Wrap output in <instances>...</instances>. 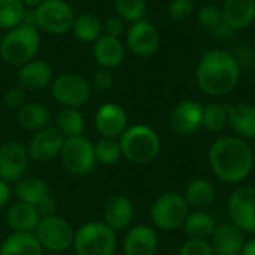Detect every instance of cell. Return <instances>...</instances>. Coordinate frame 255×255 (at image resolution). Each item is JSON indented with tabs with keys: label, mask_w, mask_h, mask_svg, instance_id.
I'll list each match as a JSON object with an SVG mask.
<instances>
[{
	"label": "cell",
	"mask_w": 255,
	"mask_h": 255,
	"mask_svg": "<svg viewBox=\"0 0 255 255\" xmlns=\"http://www.w3.org/2000/svg\"><path fill=\"white\" fill-rule=\"evenodd\" d=\"M208 160L214 175L226 184L244 182L254 169L253 148L238 136H226L215 140L209 149Z\"/></svg>",
	"instance_id": "1"
},
{
	"label": "cell",
	"mask_w": 255,
	"mask_h": 255,
	"mask_svg": "<svg viewBox=\"0 0 255 255\" xmlns=\"http://www.w3.org/2000/svg\"><path fill=\"white\" fill-rule=\"evenodd\" d=\"M241 78V66L238 58L221 49L206 52L197 66L196 79L199 88L214 97L232 93Z\"/></svg>",
	"instance_id": "2"
},
{
	"label": "cell",
	"mask_w": 255,
	"mask_h": 255,
	"mask_svg": "<svg viewBox=\"0 0 255 255\" xmlns=\"http://www.w3.org/2000/svg\"><path fill=\"white\" fill-rule=\"evenodd\" d=\"M39 49V30L28 24H19L3 33L0 42V58L6 64L18 69L30 60L36 58Z\"/></svg>",
	"instance_id": "3"
},
{
	"label": "cell",
	"mask_w": 255,
	"mask_h": 255,
	"mask_svg": "<svg viewBox=\"0 0 255 255\" xmlns=\"http://www.w3.org/2000/svg\"><path fill=\"white\" fill-rule=\"evenodd\" d=\"M118 140L123 157L134 164H148L154 161L161 151L160 136L154 128L145 124L128 126Z\"/></svg>",
	"instance_id": "4"
},
{
	"label": "cell",
	"mask_w": 255,
	"mask_h": 255,
	"mask_svg": "<svg viewBox=\"0 0 255 255\" xmlns=\"http://www.w3.org/2000/svg\"><path fill=\"white\" fill-rule=\"evenodd\" d=\"M117 232L105 221H90L75 232L73 251L76 255H114Z\"/></svg>",
	"instance_id": "5"
},
{
	"label": "cell",
	"mask_w": 255,
	"mask_h": 255,
	"mask_svg": "<svg viewBox=\"0 0 255 255\" xmlns=\"http://www.w3.org/2000/svg\"><path fill=\"white\" fill-rule=\"evenodd\" d=\"M190 214V206L184 196L169 191L158 196L151 206V221L163 232H173L184 226Z\"/></svg>",
	"instance_id": "6"
},
{
	"label": "cell",
	"mask_w": 255,
	"mask_h": 255,
	"mask_svg": "<svg viewBox=\"0 0 255 255\" xmlns=\"http://www.w3.org/2000/svg\"><path fill=\"white\" fill-rule=\"evenodd\" d=\"M63 167L73 176H85L96 167L94 143L84 134L64 137V143L60 152Z\"/></svg>",
	"instance_id": "7"
},
{
	"label": "cell",
	"mask_w": 255,
	"mask_h": 255,
	"mask_svg": "<svg viewBox=\"0 0 255 255\" xmlns=\"http://www.w3.org/2000/svg\"><path fill=\"white\" fill-rule=\"evenodd\" d=\"M75 232V227L66 218L60 215H52L40 218L34 235L43 251L66 253L73 247Z\"/></svg>",
	"instance_id": "8"
},
{
	"label": "cell",
	"mask_w": 255,
	"mask_h": 255,
	"mask_svg": "<svg viewBox=\"0 0 255 255\" xmlns=\"http://www.w3.org/2000/svg\"><path fill=\"white\" fill-rule=\"evenodd\" d=\"M36 27L48 34H66L75 22L73 7L66 0H45L34 9Z\"/></svg>",
	"instance_id": "9"
},
{
	"label": "cell",
	"mask_w": 255,
	"mask_h": 255,
	"mask_svg": "<svg viewBox=\"0 0 255 255\" xmlns=\"http://www.w3.org/2000/svg\"><path fill=\"white\" fill-rule=\"evenodd\" d=\"M52 99L63 108H76L79 109L88 103L91 97V84L75 73H61L55 76L49 85Z\"/></svg>",
	"instance_id": "10"
},
{
	"label": "cell",
	"mask_w": 255,
	"mask_h": 255,
	"mask_svg": "<svg viewBox=\"0 0 255 255\" xmlns=\"http://www.w3.org/2000/svg\"><path fill=\"white\" fill-rule=\"evenodd\" d=\"M30 155L27 146L19 140H7L0 145V179L16 184L24 178Z\"/></svg>",
	"instance_id": "11"
},
{
	"label": "cell",
	"mask_w": 255,
	"mask_h": 255,
	"mask_svg": "<svg viewBox=\"0 0 255 255\" xmlns=\"http://www.w3.org/2000/svg\"><path fill=\"white\" fill-rule=\"evenodd\" d=\"M229 217L244 233H255V187L245 185L233 191L229 199Z\"/></svg>",
	"instance_id": "12"
},
{
	"label": "cell",
	"mask_w": 255,
	"mask_h": 255,
	"mask_svg": "<svg viewBox=\"0 0 255 255\" xmlns=\"http://www.w3.org/2000/svg\"><path fill=\"white\" fill-rule=\"evenodd\" d=\"M126 42L128 49L134 55L145 58L154 55L158 51L161 37L152 22L140 19L128 27V30L126 31Z\"/></svg>",
	"instance_id": "13"
},
{
	"label": "cell",
	"mask_w": 255,
	"mask_h": 255,
	"mask_svg": "<svg viewBox=\"0 0 255 255\" xmlns=\"http://www.w3.org/2000/svg\"><path fill=\"white\" fill-rule=\"evenodd\" d=\"M64 143V136L54 127L48 126L39 131H34L27 149L28 155L36 163H49L60 157Z\"/></svg>",
	"instance_id": "14"
},
{
	"label": "cell",
	"mask_w": 255,
	"mask_h": 255,
	"mask_svg": "<svg viewBox=\"0 0 255 255\" xmlns=\"http://www.w3.org/2000/svg\"><path fill=\"white\" fill-rule=\"evenodd\" d=\"M94 126L102 137L120 139L128 127V117L126 109L118 103H103L94 114Z\"/></svg>",
	"instance_id": "15"
},
{
	"label": "cell",
	"mask_w": 255,
	"mask_h": 255,
	"mask_svg": "<svg viewBox=\"0 0 255 255\" xmlns=\"http://www.w3.org/2000/svg\"><path fill=\"white\" fill-rule=\"evenodd\" d=\"M202 118L203 105L194 100H185L172 109L169 126L179 136H191L202 127Z\"/></svg>",
	"instance_id": "16"
},
{
	"label": "cell",
	"mask_w": 255,
	"mask_h": 255,
	"mask_svg": "<svg viewBox=\"0 0 255 255\" xmlns=\"http://www.w3.org/2000/svg\"><path fill=\"white\" fill-rule=\"evenodd\" d=\"M16 79L18 85L22 87L25 91H40L51 85L54 79V70L48 61L33 58L18 67Z\"/></svg>",
	"instance_id": "17"
},
{
	"label": "cell",
	"mask_w": 255,
	"mask_h": 255,
	"mask_svg": "<svg viewBox=\"0 0 255 255\" xmlns=\"http://www.w3.org/2000/svg\"><path fill=\"white\" fill-rule=\"evenodd\" d=\"M157 250L158 236L149 226L131 227L123 241V251L126 255H155Z\"/></svg>",
	"instance_id": "18"
},
{
	"label": "cell",
	"mask_w": 255,
	"mask_h": 255,
	"mask_svg": "<svg viewBox=\"0 0 255 255\" xmlns=\"http://www.w3.org/2000/svg\"><path fill=\"white\" fill-rule=\"evenodd\" d=\"M134 218V205L127 196H112L103 209V221L114 230H127Z\"/></svg>",
	"instance_id": "19"
},
{
	"label": "cell",
	"mask_w": 255,
	"mask_h": 255,
	"mask_svg": "<svg viewBox=\"0 0 255 255\" xmlns=\"http://www.w3.org/2000/svg\"><path fill=\"white\" fill-rule=\"evenodd\" d=\"M244 245V232L232 223L217 226L211 236V247L215 255H241Z\"/></svg>",
	"instance_id": "20"
},
{
	"label": "cell",
	"mask_w": 255,
	"mask_h": 255,
	"mask_svg": "<svg viewBox=\"0 0 255 255\" xmlns=\"http://www.w3.org/2000/svg\"><path fill=\"white\" fill-rule=\"evenodd\" d=\"M124 45L121 39H115L102 34L93 43V57L96 63L103 69H115L124 61Z\"/></svg>",
	"instance_id": "21"
},
{
	"label": "cell",
	"mask_w": 255,
	"mask_h": 255,
	"mask_svg": "<svg viewBox=\"0 0 255 255\" xmlns=\"http://www.w3.org/2000/svg\"><path fill=\"white\" fill-rule=\"evenodd\" d=\"M229 114V126L244 140L255 139V106L250 103L226 105Z\"/></svg>",
	"instance_id": "22"
},
{
	"label": "cell",
	"mask_w": 255,
	"mask_h": 255,
	"mask_svg": "<svg viewBox=\"0 0 255 255\" xmlns=\"http://www.w3.org/2000/svg\"><path fill=\"white\" fill-rule=\"evenodd\" d=\"M39 221H40V215L36 206L24 202L13 203L6 214V223L12 232L34 233L36 227L39 226Z\"/></svg>",
	"instance_id": "23"
},
{
	"label": "cell",
	"mask_w": 255,
	"mask_h": 255,
	"mask_svg": "<svg viewBox=\"0 0 255 255\" xmlns=\"http://www.w3.org/2000/svg\"><path fill=\"white\" fill-rule=\"evenodd\" d=\"M221 9L224 21L235 31L250 27L255 21V0H226Z\"/></svg>",
	"instance_id": "24"
},
{
	"label": "cell",
	"mask_w": 255,
	"mask_h": 255,
	"mask_svg": "<svg viewBox=\"0 0 255 255\" xmlns=\"http://www.w3.org/2000/svg\"><path fill=\"white\" fill-rule=\"evenodd\" d=\"M0 255H43L34 233L12 232L0 245Z\"/></svg>",
	"instance_id": "25"
},
{
	"label": "cell",
	"mask_w": 255,
	"mask_h": 255,
	"mask_svg": "<svg viewBox=\"0 0 255 255\" xmlns=\"http://www.w3.org/2000/svg\"><path fill=\"white\" fill-rule=\"evenodd\" d=\"M16 121L18 124L30 131H39L49 126L51 114L49 111L37 102H25L16 111Z\"/></svg>",
	"instance_id": "26"
},
{
	"label": "cell",
	"mask_w": 255,
	"mask_h": 255,
	"mask_svg": "<svg viewBox=\"0 0 255 255\" xmlns=\"http://www.w3.org/2000/svg\"><path fill=\"white\" fill-rule=\"evenodd\" d=\"M215 187L211 181L205 178H196L188 182L184 193V199L190 208L200 211L215 200Z\"/></svg>",
	"instance_id": "27"
},
{
	"label": "cell",
	"mask_w": 255,
	"mask_h": 255,
	"mask_svg": "<svg viewBox=\"0 0 255 255\" xmlns=\"http://www.w3.org/2000/svg\"><path fill=\"white\" fill-rule=\"evenodd\" d=\"M72 33L79 42L94 43L103 34V22L94 13L85 12V13L76 15L73 27H72Z\"/></svg>",
	"instance_id": "28"
},
{
	"label": "cell",
	"mask_w": 255,
	"mask_h": 255,
	"mask_svg": "<svg viewBox=\"0 0 255 255\" xmlns=\"http://www.w3.org/2000/svg\"><path fill=\"white\" fill-rule=\"evenodd\" d=\"M18 202H24L36 206L45 196L51 194L48 184L40 178H22L15 184L13 188Z\"/></svg>",
	"instance_id": "29"
},
{
	"label": "cell",
	"mask_w": 255,
	"mask_h": 255,
	"mask_svg": "<svg viewBox=\"0 0 255 255\" xmlns=\"http://www.w3.org/2000/svg\"><path fill=\"white\" fill-rule=\"evenodd\" d=\"M215 227H217L215 220L203 211L190 212L182 226L188 239H200V241L209 239L215 232Z\"/></svg>",
	"instance_id": "30"
},
{
	"label": "cell",
	"mask_w": 255,
	"mask_h": 255,
	"mask_svg": "<svg viewBox=\"0 0 255 255\" xmlns=\"http://www.w3.org/2000/svg\"><path fill=\"white\" fill-rule=\"evenodd\" d=\"M64 137L81 136L85 130V118L76 108H63L55 117L54 126Z\"/></svg>",
	"instance_id": "31"
},
{
	"label": "cell",
	"mask_w": 255,
	"mask_h": 255,
	"mask_svg": "<svg viewBox=\"0 0 255 255\" xmlns=\"http://www.w3.org/2000/svg\"><path fill=\"white\" fill-rule=\"evenodd\" d=\"M25 6L21 0H0V30H10L22 24Z\"/></svg>",
	"instance_id": "32"
},
{
	"label": "cell",
	"mask_w": 255,
	"mask_h": 255,
	"mask_svg": "<svg viewBox=\"0 0 255 255\" xmlns=\"http://www.w3.org/2000/svg\"><path fill=\"white\" fill-rule=\"evenodd\" d=\"M229 126V114L226 105L218 103H209L203 106V118H202V127H205L209 131H221Z\"/></svg>",
	"instance_id": "33"
},
{
	"label": "cell",
	"mask_w": 255,
	"mask_h": 255,
	"mask_svg": "<svg viewBox=\"0 0 255 255\" xmlns=\"http://www.w3.org/2000/svg\"><path fill=\"white\" fill-rule=\"evenodd\" d=\"M94 154H96V161L99 164H103V166L117 164L118 160L123 157L120 140L111 139V137H102L94 145Z\"/></svg>",
	"instance_id": "34"
},
{
	"label": "cell",
	"mask_w": 255,
	"mask_h": 255,
	"mask_svg": "<svg viewBox=\"0 0 255 255\" xmlns=\"http://www.w3.org/2000/svg\"><path fill=\"white\" fill-rule=\"evenodd\" d=\"M115 12L124 22H137L146 13L145 0H115Z\"/></svg>",
	"instance_id": "35"
},
{
	"label": "cell",
	"mask_w": 255,
	"mask_h": 255,
	"mask_svg": "<svg viewBox=\"0 0 255 255\" xmlns=\"http://www.w3.org/2000/svg\"><path fill=\"white\" fill-rule=\"evenodd\" d=\"M197 19H199L202 27H205L214 33L224 22L223 9L217 4H212V3L203 4L197 12Z\"/></svg>",
	"instance_id": "36"
},
{
	"label": "cell",
	"mask_w": 255,
	"mask_h": 255,
	"mask_svg": "<svg viewBox=\"0 0 255 255\" xmlns=\"http://www.w3.org/2000/svg\"><path fill=\"white\" fill-rule=\"evenodd\" d=\"M194 12L193 0H172L167 6V15L175 22H182L188 19Z\"/></svg>",
	"instance_id": "37"
},
{
	"label": "cell",
	"mask_w": 255,
	"mask_h": 255,
	"mask_svg": "<svg viewBox=\"0 0 255 255\" xmlns=\"http://www.w3.org/2000/svg\"><path fill=\"white\" fill-rule=\"evenodd\" d=\"M115 82V78H114V73L111 69H103L100 67L91 78V88L100 91V93H105V91H109L112 88Z\"/></svg>",
	"instance_id": "38"
},
{
	"label": "cell",
	"mask_w": 255,
	"mask_h": 255,
	"mask_svg": "<svg viewBox=\"0 0 255 255\" xmlns=\"http://www.w3.org/2000/svg\"><path fill=\"white\" fill-rule=\"evenodd\" d=\"M179 255H215L211 244L200 239H188L182 247Z\"/></svg>",
	"instance_id": "39"
},
{
	"label": "cell",
	"mask_w": 255,
	"mask_h": 255,
	"mask_svg": "<svg viewBox=\"0 0 255 255\" xmlns=\"http://www.w3.org/2000/svg\"><path fill=\"white\" fill-rule=\"evenodd\" d=\"M25 93L27 91L16 84V85H13V87H10V88L6 90L4 97H3V102H4V105L9 109H16L18 111L27 102V94Z\"/></svg>",
	"instance_id": "40"
},
{
	"label": "cell",
	"mask_w": 255,
	"mask_h": 255,
	"mask_svg": "<svg viewBox=\"0 0 255 255\" xmlns=\"http://www.w3.org/2000/svg\"><path fill=\"white\" fill-rule=\"evenodd\" d=\"M126 33V22L120 16H111L103 22V34L120 39Z\"/></svg>",
	"instance_id": "41"
},
{
	"label": "cell",
	"mask_w": 255,
	"mask_h": 255,
	"mask_svg": "<svg viewBox=\"0 0 255 255\" xmlns=\"http://www.w3.org/2000/svg\"><path fill=\"white\" fill-rule=\"evenodd\" d=\"M36 209H37L40 218L57 215V202H55V199H54L51 194H48V196H45V197L36 205Z\"/></svg>",
	"instance_id": "42"
},
{
	"label": "cell",
	"mask_w": 255,
	"mask_h": 255,
	"mask_svg": "<svg viewBox=\"0 0 255 255\" xmlns=\"http://www.w3.org/2000/svg\"><path fill=\"white\" fill-rule=\"evenodd\" d=\"M10 194H12V191H10V184H7L6 181L0 179V209L4 208V206L9 203Z\"/></svg>",
	"instance_id": "43"
},
{
	"label": "cell",
	"mask_w": 255,
	"mask_h": 255,
	"mask_svg": "<svg viewBox=\"0 0 255 255\" xmlns=\"http://www.w3.org/2000/svg\"><path fill=\"white\" fill-rule=\"evenodd\" d=\"M241 255H255V238L250 239V241H245V245H244V250H242Z\"/></svg>",
	"instance_id": "44"
},
{
	"label": "cell",
	"mask_w": 255,
	"mask_h": 255,
	"mask_svg": "<svg viewBox=\"0 0 255 255\" xmlns=\"http://www.w3.org/2000/svg\"><path fill=\"white\" fill-rule=\"evenodd\" d=\"M21 1H22V4L25 6V9H27V7H30V9H31V7H33V9H36V7H37L39 4H42L45 0H21Z\"/></svg>",
	"instance_id": "45"
},
{
	"label": "cell",
	"mask_w": 255,
	"mask_h": 255,
	"mask_svg": "<svg viewBox=\"0 0 255 255\" xmlns=\"http://www.w3.org/2000/svg\"><path fill=\"white\" fill-rule=\"evenodd\" d=\"M48 255H66L64 253H49Z\"/></svg>",
	"instance_id": "46"
},
{
	"label": "cell",
	"mask_w": 255,
	"mask_h": 255,
	"mask_svg": "<svg viewBox=\"0 0 255 255\" xmlns=\"http://www.w3.org/2000/svg\"><path fill=\"white\" fill-rule=\"evenodd\" d=\"M1 37H3V33H1V30H0V42H1Z\"/></svg>",
	"instance_id": "47"
}]
</instances>
